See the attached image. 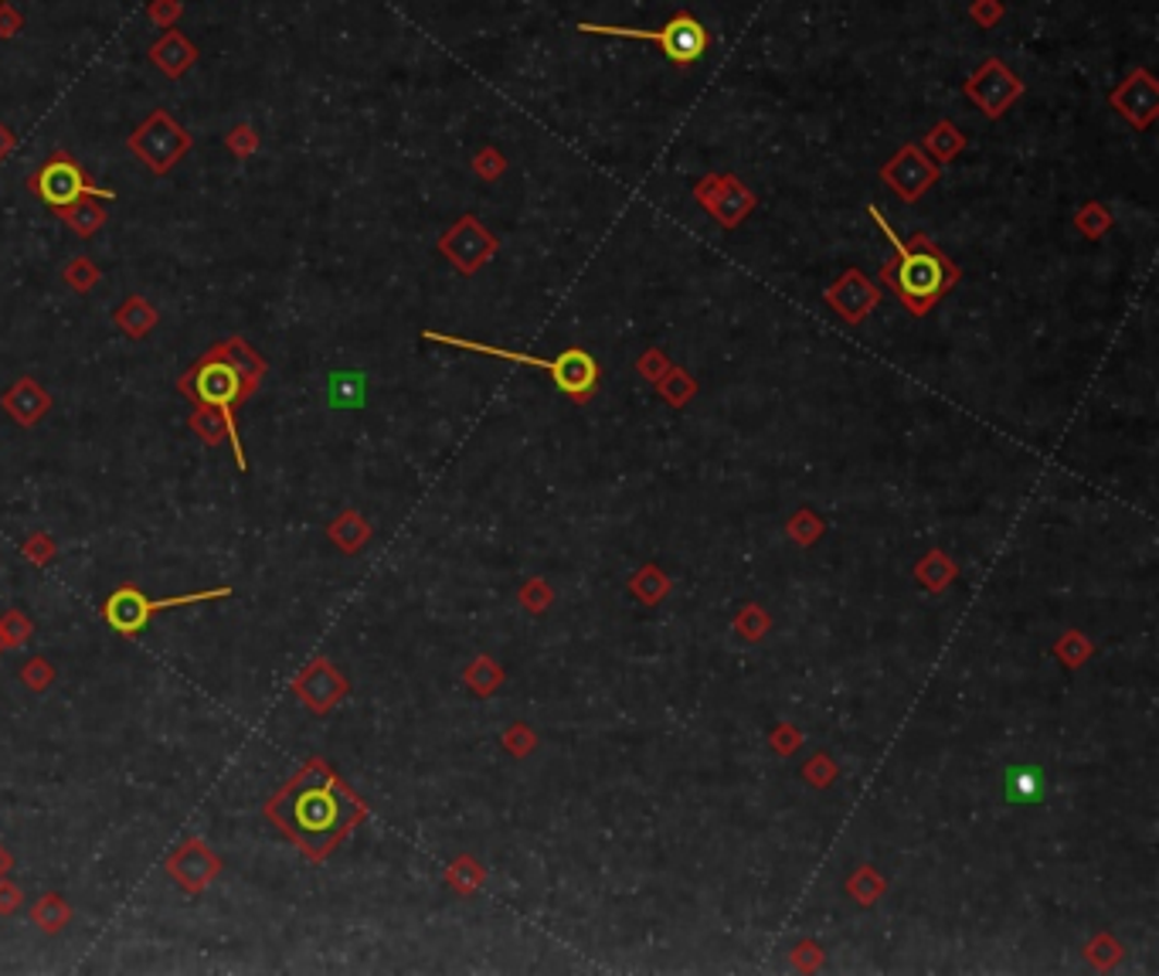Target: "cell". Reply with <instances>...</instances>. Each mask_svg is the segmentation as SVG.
<instances>
[{
	"label": "cell",
	"instance_id": "cell-1",
	"mask_svg": "<svg viewBox=\"0 0 1159 976\" xmlns=\"http://www.w3.org/2000/svg\"><path fill=\"white\" fill-rule=\"evenodd\" d=\"M361 806L324 762H309L286 793L269 803V817L314 857H324L357 820Z\"/></svg>",
	"mask_w": 1159,
	"mask_h": 976
},
{
	"label": "cell",
	"instance_id": "cell-2",
	"mask_svg": "<svg viewBox=\"0 0 1159 976\" xmlns=\"http://www.w3.org/2000/svg\"><path fill=\"white\" fill-rule=\"evenodd\" d=\"M266 375V361L248 347L242 338H232L218 347H211L197 365L181 378V392L191 395L197 405L218 408L224 426H229V439L239 460V469H245V453L239 442V426H235V405H242L252 392L259 388Z\"/></svg>",
	"mask_w": 1159,
	"mask_h": 976
},
{
	"label": "cell",
	"instance_id": "cell-3",
	"mask_svg": "<svg viewBox=\"0 0 1159 976\" xmlns=\"http://www.w3.org/2000/svg\"><path fill=\"white\" fill-rule=\"evenodd\" d=\"M870 218L878 221V229L884 232V239L894 245V253H898V263L881 269L884 279H891V286L898 290V296L904 300V306H908V310L925 314L928 306L936 303V300L955 283V269L936 253V248H928V245H922V248L904 245V242L894 235V229H888L884 215L874 208V205H870Z\"/></svg>",
	"mask_w": 1159,
	"mask_h": 976
},
{
	"label": "cell",
	"instance_id": "cell-4",
	"mask_svg": "<svg viewBox=\"0 0 1159 976\" xmlns=\"http://www.w3.org/2000/svg\"><path fill=\"white\" fill-rule=\"evenodd\" d=\"M429 341H439V344H452V347H463V351H476V354H490V357H503V361H521V365H534L541 371H551L554 385L561 388V392H569L572 399H588L591 392H596L599 385V365L596 357L572 347L564 351L558 361H545V357H530V354H517V351H500V347H490V344H476V341H463V338H446V333H426Z\"/></svg>",
	"mask_w": 1159,
	"mask_h": 976
},
{
	"label": "cell",
	"instance_id": "cell-5",
	"mask_svg": "<svg viewBox=\"0 0 1159 976\" xmlns=\"http://www.w3.org/2000/svg\"><path fill=\"white\" fill-rule=\"evenodd\" d=\"M582 35H606V38H633V41H654L673 65H691L700 62L704 51L711 45L708 27H704L694 14H676L670 17L660 32L649 27H615V24H578Z\"/></svg>",
	"mask_w": 1159,
	"mask_h": 976
},
{
	"label": "cell",
	"instance_id": "cell-6",
	"mask_svg": "<svg viewBox=\"0 0 1159 976\" xmlns=\"http://www.w3.org/2000/svg\"><path fill=\"white\" fill-rule=\"evenodd\" d=\"M27 187H32L38 198H41L48 208H54V211H62V208H69V205H75V202H82V198H102V202L117 198V191L93 184V181L86 178V171H82V163H78L72 154H65V150L51 154V157L38 167V171L27 178Z\"/></svg>",
	"mask_w": 1159,
	"mask_h": 976
},
{
	"label": "cell",
	"instance_id": "cell-7",
	"mask_svg": "<svg viewBox=\"0 0 1159 976\" xmlns=\"http://www.w3.org/2000/svg\"><path fill=\"white\" fill-rule=\"evenodd\" d=\"M232 589L229 585H221V589H208V593H187V596H171V599H150L136 589V585H123V589H117L106 606H102V617L109 623V630H117L123 636H133L139 630H147L150 620L157 617V612L163 609H178V606H191V602H211V599H229Z\"/></svg>",
	"mask_w": 1159,
	"mask_h": 976
},
{
	"label": "cell",
	"instance_id": "cell-8",
	"mask_svg": "<svg viewBox=\"0 0 1159 976\" xmlns=\"http://www.w3.org/2000/svg\"><path fill=\"white\" fill-rule=\"evenodd\" d=\"M126 147L144 160L154 174H167L191 150V133L167 113V109H154V113L126 136Z\"/></svg>",
	"mask_w": 1159,
	"mask_h": 976
},
{
	"label": "cell",
	"instance_id": "cell-9",
	"mask_svg": "<svg viewBox=\"0 0 1159 976\" xmlns=\"http://www.w3.org/2000/svg\"><path fill=\"white\" fill-rule=\"evenodd\" d=\"M966 96L983 109V117L1000 120L1006 109L1024 96V82L1016 78L1000 59H986L966 82Z\"/></svg>",
	"mask_w": 1159,
	"mask_h": 976
},
{
	"label": "cell",
	"instance_id": "cell-10",
	"mask_svg": "<svg viewBox=\"0 0 1159 976\" xmlns=\"http://www.w3.org/2000/svg\"><path fill=\"white\" fill-rule=\"evenodd\" d=\"M1109 102H1112V109L1125 123H1133L1136 130H1146L1156 120V113H1159V82L1152 78V72L1136 69L1133 75H1128L1125 82H1119V86L1112 89Z\"/></svg>",
	"mask_w": 1159,
	"mask_h": 976
},
{
	"label": "cell",
	"instance_id": "cell-11",
	"mask_svg": "<svg viewBox=\"0 0 1159 976\" xmlns=\"http://www.w3.org/2000/svg\"><path fill=\"white\" fill-rule=\"evenodd\" d=\"M697 198L711 208V215L721 221V225L734 229L739 221L755 208V194L731 174H708L697 184Z\"/></svg>",
	"mask_w": 1159,
	"mask_h": 976
},
{
	"label": "cell",
	"instance_id": "cell-12",
	"mask_svg": "<svg viewBox=\"0 0 1159 976\" xmlns=\"http://www.w3.org/2000/svg\"><path fill=\"white\" fill-rule=\"evenodd\" d=\"M881 178L898 191L901 202H915L925 194V187L936 184L939 171H936V163H928V157L918 147H901L881 171Z\"/></svg>",
	"mask_w": 1159,
	"mask_h": 976
},
{
	"label": "cell",
	"instance_id": "cell-13",
	"mask_svg": "<svg viewBox=\"0 0 1159 976\" xmlns=\"http://www.w3.org/2000/svg\"><path fill=\"white\" fill-rule=\"evenodd\" d=\"M439 248H442V253H446L452 263H456L463 272H473L476 266H484V263L493 256L497 242H493L484 229L476 225V218H469V215H466L456 229L442 235Z\"/></svg>",
	"mask_w": 1159,
	"mask_h": 976
},
{
	"label": "cell",
	"instance_id": "cell-14",
	"mask_svg": "<svg viewBox=\"0 0 1159 976\" xmlns=\"http://www.w3.org/2000/svg\"><path fill=\"white\" fill-rule=\"evenodd\" d=\"M167 868H171V875H174L187 891H202V888L218 875L221 864H218V857H215L202 841H187V844L171 857V864H167Z\"/></svg>",
	"mask_w": 1159,
	"mask_h": 976
},
{
	"label": "cell",
	"instance_id": "cell-15",
	"mask_svg": "<svg viewBox=\"0 0 1159 976\" xmlns=\"http://www.w3.org/2000/svg\"><path fill=\"white\" fill-rule=\"evenodd\" d=\"M150 62L167 75V78H181L194 62H197V48L178 32V27H167L163 38L150 45Z\"/></svg>",
	"mask_w": 1159,
	"mask_h": 976
},
{
	"label": "cell",
	"instance_id": "cell-16",
	"mask_svg": "<svg viewBox=\"0 0 1159 976\" xmlns=\"http://www.w3.org/2000/svg\"><path fill=\"white\" fill-rule=\"evenodd\" d=\"M1003 796L1010 806H1040L1048 800V779L1034 766L1013 762L1003 772Z\"/></svg>",
	"mask_w": 1159,
	"mask_h": 976
},
{
	"label": "cell",
	"instance_id": "cell-17",
	"mask_svg": "<svg viewBox=\"0 0 1159 976\" xmlns=\"http://www.w3.org/2000/svg\"><path fill=\"white\" fill-rule=\"evenodd\" d=\"M296 694H300L303 701L314 708V711H327L330 705H337V697L344 694V681H341V674L333 671V667L314 663V667H309V671L296 681Z\"/></svg>",
	"mask_w": 1159,
	"mask_h": 976
},
{
	"label": "cell",
	"instance_id": "cell-18",
	"mask_svg": "<svg viewBox=\"0 0 1159 976\" xmlns=\"http://www.w3.org/2000/svg\"><path fill=\"white\" fill-rule=\"evenodd\" d=\"M48 405H51V399L45 395V388L38 381H32V378H21L4 395V408L17 418L21 426L38 423V418L48 412Z\"/></svg>",
	"mask_w": 1159,
	"mask_h": 976
},
{
	"label": "cell",
	"instance_id": "cell-19",
	"mask_svg": "<svg viewBox=\"0 0 1159 976\" xmlns=\"http://www.w3.org/2000/svg\"><path fill=\"white\" fill-rule=\"evenodd\" d=\"M827 300L837 306V310L846 314V320H861V317L870 310V306H874V300H878V293H874V286L864 283L857 272H846L843 283L827 293Z\"/></svg>",
	"mask_w": 1159,
	"mask_h": 976
},
{
	"label": "cell",
	"instance_id": "cell-20",
	"mask_svg": "<svg viewBox=\"0 0 1159 976\" xmlns=\"http://www.w3.org/2000/svg\"><path fill=\"white\" fill-rule=\"evenodd\" d=\"M117 324L126 330V338L139 341V338H147V333L157 327V310H154V306H150L144 296H130V300L120 306V310H117Z\"/></svg>",
	"mask_w": 1159,
	"mask_h": 976
},
{
	"label": "cell",
	"instance_id": "cell-21",
	"mask_svg": "<svg viewBox=\"0 0 1159 976\" xmlns=\"http://www.w3.org/2000/svg\"><path fill=\"white\" fill-rule=\"evenodd\" d=\"M59 215L65 218V225H69L75 235H82V239L96 235V232L106 225V211H102V205H99V202H93V198H82V202H75V205H69V208H62Z\"/></svg>",
	"mask_w": 1159,
	"mask_h": 976
},
{
	"label": "cell",
	"instance_id": "cell-22",
	"mask_svg": "<svg viewBox=\"0 0 1159 976\" xmlns=\"http://www.w3.org/2000/svg\"><path fill=\"white\" fill-rule=\"evenodd\" d=\"M925 147H928L931 154H936V160H939V163H945V160H952L959 150L966 147V136L959 133L949 120H942V123H936V126L928 130V136H925Z\"/></svg>",
	"mask_w": 1159,
	"mask_h": 976
},
{
	"label": "cell",
	"instance_id": "cell-23",
	"mask_svg": "<svg viewBox=\"0 0 1159 976\" xmlns=\"http://www.w3.org/2000/svg\"><path fill=\"white\" fill-rule=\"evenodd\" d=\"M330 402L337 408H357L364 402V378L361 375H337L330 381Z\"/></svg>",
	"mask_w": 1159,
	"mask_h": 976
},
{
	"label": "cell",
	"instance_id": "cell-24",
	"mask_svg": "<svg viewBox=\"0 0 1159 976\" xmlns=\"http://www.w3.org/2000/svg\"><path fill=\"white\" fill-rule=\"evenodd\" d=\"M191 429H194L197 436H202L205 442H215V446H218L224 436H229V426H224L221 412H218V408H208V405L194 408V415H191Z\"/></svg>",
	"mask_w": 1159,
	"mask_h": 976
},
{
	"label": "cell",
	"instance_id": "cell-25",
	"mask_svg": "<svg viewBox=\"0 0 1159 976\" xmlns=\"http://www.w3.org/2000/svg\"><path fill=\"white\" fill-rule=\"evenodd\" d=\"M69 918H72V912H69V905H65L59 895H45V899L35 905V923H38L45 932H59V929L69 923Z\"/></svg>",
	"mask_w": 1159,
	"mask_h": 976
},
{
	"label": "cell",
	"instance_id": "cell-26",
	"mask_svg": "<svg viewBox=\"0 0 1159 976\" xmlns=\"http://www.w3.org/2000/svg\"><path fill=\"white\" fill-rule=\"evenodd\" d=\"M330 538L347 551L361 548V541L367 538V527H364L361 514H341V521L330 527Z\"/></svg>",
	"mask_w": 1159,
	"mask_h": 976
},
{
	"label": "cell",
	"instance_id": "cell-27",
	"mask_svg": "<svg viewBox=\"0 0 1159 976\" xmlns=\"http://www.w3.org/2000/svg\"><path fill=\"white\" fill-rule=\"evenodd\" d=\"M259 144H263V139H259L256 126H248V123L232 126V130H229V136H224V147H229L239 160H248L252 154L259 150Z\"/></svg>",
	"mask_w": 1159,
	"mask_h": 976
},
{
	"label": "cell",
	"instance_id": "cell-28",
	"mask_svg": "<svg viewBox=\"0 0 1159 976\" xmlns=\"http://www.w3.org/2000/svg\"><path fill=\"white\" fill-rule=\"evenodd\" d=\"M99 279H102V272H99V266H96L93 259H72V263L65 266V283H69L72 290H78V293L93 290Z\"/></svg>",
	"mask_w": 1159,
	"mask_h": 976
},
{
	"label": "cell",
	"instance_id": "cell-29",
	"mask_svg": "<svg viewBox=\"0 0 1159 976\" xmlns=\"http://www.w3.org/2000/svg\"><path fill=\"white\" fill-rule=\"evenodd\" d=\"M181 14H184L181 0H150V4H147V17L157 27H163V32H167V27H174L181 21Z\"/></svg>",
	"mask_w": 1159,
	"mask_h": 976
},
{
	"label": "cell",
	"instance_id": "cell-30",
	"mask_svg": "<svg viewBox=\"0 0 1159 976\" xmlns=\"http://www.w3.org/2000/svg\"><path fill=\"white\" fill-rule=\"evenodd\" d=\"M473 167H476V174H479V178L493 181V178H500V174L507 171V160H503L493 147H487V150H479V154H476Z\"/></svg>",
	"mask_w": 1159,
	"mask_h": 976
},
{
	"label": "cell",
	"instance_id": "cell-31",
	"mask_svg": "<svg viewBox=\"0 0 1159 976\" xmlns=\"http://www.w3.org/2000/svg\"><path fill=\"white\" fill-rule=\"evenodd\" d=\"M969 17L979 27H997V21L1003 17V4L1000 0H976V4L969 8Z\"/></svg>",
	"mask_w": 1159,
	"mask_h": 976
},
{
	"label": "cell",
	"instance_id": "cell-32",
	"mask_svg": "<svg viewBox=\"0 0 1159 976\" xmlns=\"http://www.w3.org/2000/svg\"><path fill=\"white\" fill-rule=\"evenodd\" d=\"M24 27V17L17 14V8L11 0H0V38H17V32Z\"/></svg>",
	"mask_w": 1159,
	"mask_h": 976
},
{
	"label": "cell",
	"instance_id": "cell-33",
	"mask_svg": "<svg viewBox=\"0 0 1159 976\" xmlns=\"http://www.w3.org/2000/svg\"><path fill=\"white\" fill-rule=\"evenodd\" d=\"M1078 225H1082L1085 232L1098 235V232H1106V229L1112 225V218H1109V211H1106V208H1098V205H1088V208L1082 211V218H1078Z\"/></svg>",
	"mask_w": 1159,
	"mask_h": 976
},
{
	"label": "cell",
	"instance_id": "cell-34",
	"mask_svg": "<svg viewBox=\"0 0 1159 976\" xmlns=\"http://www.w3.org/2000/svg\"><path fill=\"white\" fill-rule=\"evenodd\" d=\"M4 623L8 626H0V630H4V644H21V639L32 633V623H27L24 617H17V612H11Z\"/></svg>",
	"mask_w": 1159,
	"mask_h": 976
},
{
	"label": "cell",
	"instance_id": "cell-35",
	"mask_svg": "<svg viewBox=\"0 0 1159 976\" xmlns=\"http://www.w3.org/2000/svg\"><path fill=\"white\" fill-rule=\"evenodd\" d=\"M24 681H27V687H35V691L48 687V681H51V667H45L41 660L27 663V667H24Z\"/></svg>",
	"mask_w": 1159,
	"mask_h": 976
},
{
	"label": "cell",
	"instance_id": "cell-36",
	"mask_svg": "<svg viewBox=\"0 0 1159 976\" xmlns=\"http://www.w3.org/2000/svg\"><path fill=\"white\" fill-rule=\"evenodd\" d=\"M17 905H21V891L11 881H0V912L11 915Z\"/></svg>",
	"mask_w": 1159,
	"mask_h": 976
},
{
	"label": "cell",
	"instance_id": "cell-37",
	"mask_svg": "<svg viewBox=\"0 0 1159 976\" xmlns=\"http://www.w3.org/2000/svg\"><path fill=\"white\" fill-rule=\"evenodd\" d=\"M14 147H17V136H14V130L0 123V160H4Z\"/></svg>",
	"mask_w": 1159,
	"mask_h": 976
},
{
	"label": "cell",
	"instance_id": "cell-38",
	"mask_svg": "<svg viewBox=\"0 0 1159 976\" xmlns=\"http://www.w3.org/2000/svg\"><path fill=\"white\" fill-rule=\"evenodd\" d=\"M48 538H35V541H27V554H38V562H45V558H48Z\"/></svg>",
	"mask_w": 1159,
	"mask_h": 976
},
{
	"label": "cell",
	"instance_id": "cell-39",
	"mask_svg": "<svg viewBox=\"0 0 1159 976\" xmlns=\"http://www.w3.org/2000/svg\"><path fill=\"white\" fill-rule=\"evenodd\" d=\"M11 868V857H8V851L4 847H0V878H4V871Z\"/></svg>",
	"mask_w": 1159,
	"mask_h": 976
},
{
	"label": "cell",
	"instance_id": "cell-40",
	"mask_svg": "<svg viewBox=\"0 0 1159 976\" xmlns=\"http://www.w3.org/2000/svg\"><path fill=\"white\" fill-rule=\"evenodd\" d=\"M8 644H4V630H0V650H4Z\"/></svg>",
	"mask_w": 1159,
	"mask_h": 976
}]
</instances>
